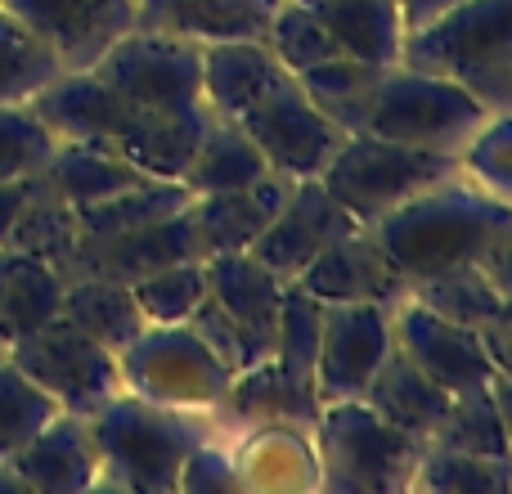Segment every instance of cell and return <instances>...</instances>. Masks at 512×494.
Here are the masks:
<instances>
[{
	"mask_svg": "<svg viewBox=\"0 0 512 494\" xmlns=\"http://www.w3.org/2000/svg\"><path fill=\"white\" fill-rule=\"evenodd\" d=\"M512 203L486 194L477 180L459 176L414 194L387 212L378 225H369L373 239L387 247V256L400 265L409 283L441 274L450 265H481L490 243L508 225Z\"/></svg>",
	"mask_w": 512,
	"mask_h": 494,
	"instance_id": "cell-1",
	"label": "cell"
},
{
	"mask_svg": "<svg viewBox=\"0 0 512 494\" xmlns=\"http://www.w3.org/2000/svg\"><path fill=\"white\" fill-rule=\"evenodd\" d=\"M86 423L99 450V481L144 494L180 490L185 459L203 441H212L207 427L189 418V409L153 405L135 391H117Z\"/></svg>",
	"mask_w": 512,
	"mask_h": 494,
	"instance_id": "cell-2",
	"label": "cell"
},
{
	"mask_svg": "<svg viewBox=\"0 0 512 494\" xmlns=\"http://www.w3.org/2000/svg\"><path fill=\"white\" fill-rule=\"evenodd\" d=\"M400 63L468 86L490 113L512 95V0H459L418 32H405Z\"/></svg>",
	"mask_w": 512,
	"mask_h": 494,
	"instance_id": "cell-3",
	"label": "cell"
},
{
	"mask_svg": "<svg viewBox=\"0 0 512 494\" xmlns=\"http://www.w3.org/2000/svg\"><path fill=\"white\" fill-rule=\"evenodd\" d=\"M486 122L490 108L468 86L423 68H409V63H387V68H378V81L369 90L360 131L463 158V149L477 140V131Z\"/></svg>",
	"mask_w": 512,
	"mask_h": 494,
	"instance_id": "cell-4",
	"label": "cell"
},
{
	"mask_svg": "<svg viewBox=\"0 0 512 494\" xmlns=\"http://www.w3.org/2000/svg\"><path fill=\"white\" fill-rule=\"evenodd\" d=\"M459 158L432 149H414V144L387 140V135H346L337 144V153L328 158V167L319 171L324 189L369 230L387 212H396L400 203H409L414 194L441 185V180L459 176Z\"/></svg>",
	"mask_w": 512,
	"mask_h": 494,
	"instance_id": "cell-5",
	"label": "cell"
},
{
	"mask_svg": "<svg viewBox=\"0 0 512 494\" xmlns=\"http://www.w3.org/2000/svg\"><path fill=\"white\" fill-rule=\"evenodd\" d=\"M90 72H95L117 99L140 108V113L167 117V122H189V126L207 122L203 45L198 41L131 27L122 41L108 45L104 59Z\"/></svg>",
	"mask_w": 512,
	"mask_h": 494,
	"instance_id": "cell-6",
	"label": "cell"
},
{
	"mask_svg": "<svg viewBox=\"0 0 512 494\" xmlns=\"http://www.w3.org/2000/svg\"><path fill=\"white\" fill-rule=\"evenodd\" d=\"M319 472L328 490L342 494H387L414 486L418 459L427 445L391 427L364 400H333L315 418Z\"/></svg>",
	"mask_w": 512,
	"mask_h": 494,
	"instance_id": "cell-7",
	"label": "cell"
},
{
	"mask_svg": "<svg viewBox=\"0 0 512 494\" xmlns=\"http://www.w3.org/2000/svg\"><path fill=\"white\" fill-rule=\"evenodd\" d=\"M5 355L63 409V414L90 418L104 400L122 391V369L108 346H99L90 333H81L68 315L45 319L41 328L5 342Z\"/></svg>",
	"mask_w": 512,
	"mask_h": 494,
	"instance_id": "cell-8",
	"label": "cell"
},
{
	"mask_svg": "<svg viewBox=\"0 0 512 494\" xmlns=\"http://www.w3.org/2000/svg\"><path fill=\"white\" fill-rule=\"evenodd\" d=\"M122 387L153 405L212 409L225 405L234 373L189 333V324H149L122 355Z\"/></svg>",
	"mask_w": 512,
	"mask_h": 494,
	"instance_id": "cell-9",
	"label": "cell"
},
{
	"mask_svg": "<svg viewBox=\"0 0 512 494\" xmlns=\"http://www.w3.org/2000/svg\"><path fill=\"white\" fill-rule=\"evenodd\" d=\"M234 122L256 140V149L265 153L270 171L288 176L292 185H297V180H319V171L328 167L337 144L346 140L342 126L310 104V95L301 90V81L292 77V72L274 81Z\"/></svg>",
	"mask_w": 512,
	"mask_h": 494,
	"instance_id": "cell-10",
	"label": "cell"
},
{
	"mask_svg": "<svg viewBox=\"0 0 512 494\" xmlns=\"http://www.w3.org/2000/svg\"><path fill=\"white\" fill-rule=\"evenodd\" d=\"M189 256H198V247H194V221H189V207H185V212L167 216V221L135 225V230L81 234L77 247L54 265V274L63 283H77V279L140 283L149 274L167 270V265L189 261Z\"/></svg>",
	"mask_w": 512,
	"mask_h": 494,
	"instance_id": "cell-11",
	"label": "cell"
},
{
	"mask_svg": "<svg viewBox=\"0 0 512 494\" xmlns=\"http://www.w3.org/2000/svg\"><path fill=\"white\" fill-rule=\"evenodd\" d=\"M391 337L445 396H468L495 382V360L486 355L477 328L454 324L414 297L391 306Z\"/></svg>",
	"mask_w": 512,
	"mask_h": 494,
	"instance_id": "cell-12",
	"label": "cell"
},
{
	"mask_svg": "<svg viewBox=\"0 0 512 494\" xmlns=\"http://www.w3.org/2000/svg\"><path fill=\"white\" fill-rule=\"evenodd\" d=\"M0 9L41 36L63 72L95 68L108 45L135 27V0H0Z\"/></svg>",
	"mask_w": 512,
	"mask_h": 494,
	"instance_id": "cell-13",
	"label": "cell"
},
{
	"mask_svg": "<svg viewBox=\"0 0 512 494\" xmlns=\"http://www.w3.org/2000/svg\"><path fill=\"white\" fill-rule=\"evenodd\" d=\"M396 346L387 306H324V337L315 360L319 405L333 400H364L378 364Z\"/></svg>",
	"mask_w": 512,
	"mask_h": 494,
	"instance_id": "cell-14",
	"label": "cell"
},
{
	"mask_svg": "<svg viewBox=\"0 0 512 494\" xmlns=\"http://www.w3.org/2000/svg\"><path fill=\"white\" fill-rule=\"evenodd\" d=\"M351 230H360V221L328 194L324 180H297L292 194L283 198V207L274 212V221L265 225V234L248 252L265 270L279 274L283 283H297L301 270H306L328 243H337Z\"/></svg>",
	"mask_w": 512,
	"mask_h": 494,
	"instance_id": "cell-15",
	"label": "cell"
},
{
	"mask_svg": "<svg viewBox=\"0 0 512 494\" xmlns=\"http://www.w3.org/2000/svg\"><path fill=\"white\" fill-rule=\"evenodd\" d=\"M301 288L324 306H400L409 297V279L373 239V230H351L328 243L315 261L301 270Z\"/></svg>",
	"mask_w": 512,
	"mask_h": 494,
	"instance_id": "cell-16",
	"label": "cell"
},
{
	"mask_svg": "<svg viewBox=\"0 0 512 494\" xmlns=\"http://www.w3.org/2000/svg\"><path fill=\"white\" fill-rule=\"evenodd\" d=\"M292 194V180L270 171V176L252 180L239 189H221V194H198L189 203V221H194V247L198 256H221V252H248L265 234L283 198Z\"/></svg>",
	"mask_w": 512,
	"mask_h": 494,
	"instance_id": "cell-17",
	"label": "cell"
},
{
	"mask_svg": "<svg viewBox=\"0 0 512 494\" xmlns=\"http://www.w3.org/2000/svg\"><path fill=\"white\" fill-rule=\"evenodd\" d=\"M207 292L230 310V319L239 324L243 342H248L252 364L274 355V333H279V306L288 283L274 270H265L252 252H221L207 256Z\"/></svg>",
	"mask_w": 512,
	"mask_h": 494,
	"instance_id": "cell-18",
	"label": "cell"
},
{
	"mask_svg": "<svg viewBox=\"0 0 512 494\" xmlns=\"http://www.w3.org/2000/svg\"><path fill=\"white\" fill-rule=\"evenodd\" d=\"M14 477L27 490H50V494H72L99 486V450L90 423L81 414H54L23 450L9 459Z\"/></svg>",
	"mask_w": 512,
	"mask_h": 494,
	"instance_id": "cell-19",
	"label": "cell"
},
{
	"mask_svg": "<svg viewBox=\"0 0 512 494\" xmlns=\"http://www.w3.org/2000/svg\"><path fill=\"white\" fill-rule=\"evenodd\" d=\"M279 0H135V27L185 41H265Z\"/></svg>",
	"mask_w": 512,
	"mask_h": 494,
	"instance_id": "cell-20",
	"label": "cell"
},
{
	"mask_svg": "<svg viewBox=\"0 0 512 494\" xmlns=\"http://www.w3.org/2000/svg\"><path fill=\"white\" fill-rule=\"evenodd\" d=\"M450 400L454 396H445L400 346H391L387 360H382L378 373H373V382L364 387V405H369L373 414L387 418V423L400 427V432L418 436L423 445L441 432L445 414H450Z\"/></svg>",
	"mask_w": 512,
	"mask_h": 494,
	"instance_id": "cell-21",
	"label": "cell"
},
{
	"mask_svg": "<svg viewBox=\"0 0 512 494\" xmlns=\"http://www.w3.org/2000/svg\"><path fill=\"white\" fill-rule=\"evenodd\" d=\"M279 77H288L265 41H212L203 45V99L207 113L239 117Z\"/></svg>",
	"mask_w": 512,
	"mask_h": 494,
	"instance_id": "cell-22",
	"label": "cell"
},
{
	"mask_svg": "<svg viewBox=\"0 0 512 494\" xmlns=\"http://www.w3.org/2000/svg\"><path fill=\"white\" fill-rule=\"evenodd\" d=\"M301 5L315 9V18L328 27L342 54L373 68L400 63L405 23H400L396 0H301Z\"/></svg>",
	"mask_w": 512,
	"mask_h": 494,
	"instance_id": "cell-23",
	"label": "cell"
},
{
	"mask_svg": "<svg viewBox=\"0 0 512 494\" xmlns=\"http://www.w3.org/2000/svg\"><path fill=\"white\" fill-rule=\"evenodd\" d=\"M270 176V162L256 149V140L243 131L234 117H216L207 113L203 135H198V149L185 167V185L189 194H221V189H239L252 185V180Z\"/></svg>",
	"mask_w": 512,
	"mask_h": 494,
	"instance_id": "cell-24",
	"label": "cell"
},
{
	"mask_svg": "<svg viewBox=\"0 0 512 494\" xmlns=\"http://www.w3.org/2000/svg\"><path fill=\"white\" fill-rule=\"evenodd\" d=\"M63 310V279L41 256L0 243V342L41 328Z\"/></svg>",
	"mask_w": 512,
	"mask_h": 494,
	"instance_id": "cell-25",
	"label": "cell"
},
{
	"mask_svg": "<svg viewBox=\"0 0 512 494\" xmlns=\"http://www.w3.org/2000/svg\"><path fill=\"white\" fill-rule=\"evenodd\" d=\"M41 171L77 212L81 207L104 203V198H117V194H126V189L149 180V171H140L135 162L117 158V153H108V149H95V144H77V140L54 144L50 162H45Z\"/></svg>",
	"mask_w": 512,
	"mask_h": 494,
	"instance_id": "cell-26",
	"label": "cell"
},
{
	"mask_svg": "<svg viewBox=\"0 0 512 494\" xmlns=\"http://www.w3.org/2000/svg\"><path fill=\"white\" fill-rule=\"evenodd\" d=\"M225 405L256 427H315L319 396L315 387H301L274 360H256L243 373H234Z\"/></svg>",
	"mask_w": 512,
	"mask_h": 494,
	"instance_id": "cell-27",
	"label": "cell"
},
{
	"mask_svg": "<svg viewBox=\"0 0 512 494\" xmlns=\"http://www.w3.org/2000/svg\"><path fill=\"white\" fill-rule=\"evenodd\" d=\"M63 315L90 333L99 346H108L113 355H122L135 337L149 328L140 301H135L131 283H113V279H77L63 283Z\"/></svg>",
	"mask_w": 512,
	"mask_h": 494,
	"instance_id": "cell-28",
	"label": "cell"
},
{
	"mask_svg": "<svg viewBox=\"0 0 512 494\" xmlns=\"http://www.w3.org/2000/svg\"><path fill=\"white\" fill-rule=\"evenodd\" d=\"M81 239V216L59 189L45 180V171H36L27 180V198H23V212H18L14 230H9V247L27 256H41L45 265H59L63 256L77 247Z\"/></svg>",
	"mask_w": 512,
	"mask_h": 494,
	"instance_id": "cell-29",
	"label": "cell"
},
{
	"mask_svg": "<svg viewBox=\"0 0 512 494\" xmlns=\"http://www.w3.org/2000/svg\"><path fill=\"white\" fill-rule=\"evenodd\" d=\"M409 297L423 301L436 315L454 319V324H468V328H481L508 301L504 292H499V283L490 279L481 265H450V270H441V274L414 279L409 283Z\"/></svg>",
	"mask_w": 512,
	"mask_h": 494,
	"instance_id": "cell-30",
	"label": "cell"
},
{
	"mask_svg": "<svg viewBox=\"0 0 512 494\" xmlns=\"http://www.w3.org/2000/svg\"><path fill=\"white\" fill-rule=\"evenodd\" d=\"M297 81L319 113L333 117L346 135H355L360 131L364 104H369V90H373V81H378V68L351 59V54H337V59H324V63H315V68L297 72Z\"/></svg>",
	"mask_w": 512,
	"mask_h": 494,
	"instance_id": "cell-31",
	"label": "cell"
},
{
	"mask_svg": "<svg viewBox=\"0 0 512 494\" xmlns=\"http://www.w3.org/2000/svg\"><path fill=\"white\" fill-rule=\"evenodd\" d=\"M194 203L185 180H158L149 176L144 185L126 189L117 198H104L95 207H81V234H113V230H135V225H153L167 216L185 212Z\"/></svg>",
	"mask_w": 512,
	"mask_h": 494,
	"instance_id": "cell-32",
	"label": "cell"
},
{
	"mask_svg": "<svg viewBox=\"0 0 512 494\" xmlns=\"http://www.w3.org/2000/svg\"><path fill=\"white\" fill-rule=\"evenodd\" d=\"M319 337H324V301L310 297L301 283L283 288L279 306V333H274L270 360L301 387H315V360H319Z\"/></svg>",
	"mask_w": 512,
	"mask_h": 494,
	"instance_id": "cell-33",
	"label": "cell"
},
{
	"mask_svg": "<svg viewBox=\"0 0 512 494\" xmlns=\"http://www.w3.org/2000/svg\"><path fill=\"white\" fill-rule=\"evenodd\" d=\"M63 72L59 54L0 9V104H27Z\"/></svg>",
	"mask_w": 512,
	"mask_h": 494,
	"instance_id": "cell-34",
	"label": "cell"
},
{
	"mask_svg": "<svg viewBox=\"0 0 512 494\" xmlns=\"http://www.w3.org/2000/svg\"><path fill=\"white\" fill-rule=\"evenodd\" d=\"M414 486L432 494H508L512 459H486V454L427 445L423 459H418Z\"/></svg>",
	"mask_w": 512,
	"mask_h": 494,
	"instance_id": "cell-35",
	"label": "cell"
},
{
	"mask_svg": "<svg viewBox=\"0 0 512 494\" xmlns=\"http://www.w3.org/2000/svg\"><path fill=\"white\" fill-rule=\"evenodd\" d=\"M427 445L486 454V459H512L504 418H499V405H495V391L481 387V391H468V396H454L441 432H436Z\"/></svg>",
	"mask_w": 512,
	"mask_h": 494,
	"instance_id": "cell-36",
	"label": "cell"
},
{
	"mask_svg": "<svg viewBox=\"0 0 512 494\" xmlns=\"http://www.w3.org/2000/svg\"><path fill=\"white\" fill-rule=\"evenodd\" d=\"M54 414H59V405L0 351V463L14 459Z\"/></svg>",
	"mask_w": 512,
	"mask_h": 494,
	"instance_id": "cell-37",
	"label": "cell"
},
{
	"mask_svg": "<svg viewBox=\"0 0 512 494\" xmlns=\"http://www.w3.org/2000/svg\"><path fill=\"white\" fill-rule=\"evenodd\" d=\"M265 45H270L274 59H279L292 77L342 54L337 50V41L328 36V27L315 18V9L301 5V0H279L270 27H265Z\"/></svg>",
	"mask_w": 512,
	"mask_h": 494,
	"instance_id": "cell-38",
	"label": "cell"
},
{
	"mask_svg": "<svg viewBox=\"0 0 512 494\" xmlns=\"http://www.w3.org/2000/svg\"><path fill=\"white\" fill-rule=\"evenodd\" d=\"M131 288L149 324H185L198 301L207 297V265L198 256H189V261L167 265V270L131 283Z\"/></svg>",
	"mask_w": 512,
	"mask_h": 494,
	"instance_id": "cell-39",
	"label": "cell"
},
{
	"mask_svg": "<svg viewBox=\"0 0 512 494\" xmlns=\"http://www.w3.org/2000/svg\"><path fill=\"white\" fill-rule=\"evenodd\" d=\"M54 131L27 104H0V180H23L50 162Z\"/></svg>",
	"mask_w": 512,
	"mask_h": 494,
	"instance_id": "cell-40",
	"label": "cell"
},
{
	"mask_svg": "<svg viewBox=\"0 0 512 494\" xmlns=\"http://www.w3.org/2000/svg\"><path fill=\"white\" fill-rule=\"evenodd\" d=\"M459 167L486 194L512 203V113H490V122L477 131V140L463 149Z\"/></svg>",
	"mask_w": 512,
	"mask_h": 494,
	"instance_id": "cell-41",
	"label": "cell"
},
{
	"mask_svg": "<svg viewBox=\"0 0 512 494\" xmlns=\"http://www.w3.org/2000/svg\"><path fill=\"white\" fill-rule=\"evenodd\" d=\"M189 324V333L198 337V342L207 346V351L216 355V360L225 364L230 373H243L252 364V355H248V342H243V333H239V324L230 319V310L221 306V301L207 292L203 301L194 306V315L185 319Z\"/></svg>",
	"mask_w": 512,
	"mask_h": 494,
	"instance_id": "cell-42",
	"label": "cell"
},
{
	"mask_svg": "<svg viewBox=\"0 0 512 494\" xmlns=\"http://www.w3.org/2000/svg\"><path fill=\"white\" fill-rule=\"evenodd\" d=\"M239 468L225 450H216L212 441H203L180 468V490L189 494H216V490H239Z\"/></svg>",
	"mask_w": 512,
	"mask_h": 494,
	"instance_id": "cell-43",
	"label": "cell"
},
{
	"mask_svg": "<svg viewBox=\"0 0 512 494\" xmlns=\"http://www.w3.org/2000/svg\"><path fill=\"white\" fill-rule=\"evenodd\" d=\"M477 333H481V342H486V355L495 360V373H512V297L477 328Z\"/></svg>",
	"mask_w": 512,
	"mask_h": 494,
	"instance_id": "cell-44",
	"label": "cell"
},
{
	"mask_svg": "<svg viewBox=\"0 0 512 494\" xmlns=\"http://www.w3.org/2000/svg\"><path fill=\"white\" fill-rule=\"evenodd\" d=\"M481 270H486L490 279L499 283V292H504V297H512V216H508L504 230H499V239L490 243V252H486V261H481Z\"/></svg>",
	"mask_w": 512,
	"mask_h": 494,
	"instance_id": "cell-45",
	"label": "cell"
},
{
	"mask_svg": "<svg viewBox=\"0 0 512 494\" xmlns=\"http://www.w3.org/2000/svg\"><path fill=\"white\" fill-rule=\"evenodd\" d=\"M454 5H459V0H396L405 32H418V27H427L432 18H441L445 9H454Z\"/></svg>",
	"mask_w": 512,
	"mask_h": 494,
	"instance_id": "cell-46",
	"label": "cell"
},
{
	"mask_svg": "<svg viewBox=\"0 0 512 494\" xmlns=\"http://www.w3.org/2000/svg\"><path fill=\"white\" fill-rule=\"evenodd\" d=\"M27 180H32V176H23V180H0V243L9 239V230H14L18 212H23Z\"/></svg>",
	"mask_w": 512,
	"mask_h": 494,
	"instance_id": "cell-47",
	"label": "cell"
},
{
	"mask_svg": "<svg viewBox=\"0 0 512 494\" xmlns=\"http://www.w3.org/2000/svg\"><path fill=\"white\" fill-rule=\"evenodd\" d=\"M490 391H495V405H499V418H504L508 450H512V373H495V382H490Z\"/></svg>",
	"mask_w": 512,
	"mask_h": 494,
	"instance_id": "cell-48",
	"label": "cell"
},
{
	"mask_svg": "<svg viewBox=\"0 0 512 494\" xmlns=\"http://www.w3.org/2000/svg\"><path fill=\"white\" fill-rule=\"evenodd\" d=\"M508 113H512V95H508Z\"/></svg>",
	"mask_w": 512,
	"mask_h": 494,
	"instance_id": "cell-49",
	"label": "cell"
},
{
	"mask_svg": "<svg viewBox=\"0 0 512 494\" xmlns=\"http://www.w3.org/2000/svg\"><path fill=\"white\" fill-rule=\"evenodd\" d=\"M0 351H5V342H0Z\"/></svg>",
	"mask_w": 512,
	"mask_h": 494,
	"instance_id": "cell-50",
	"label": "cell"
}]
</instances>
